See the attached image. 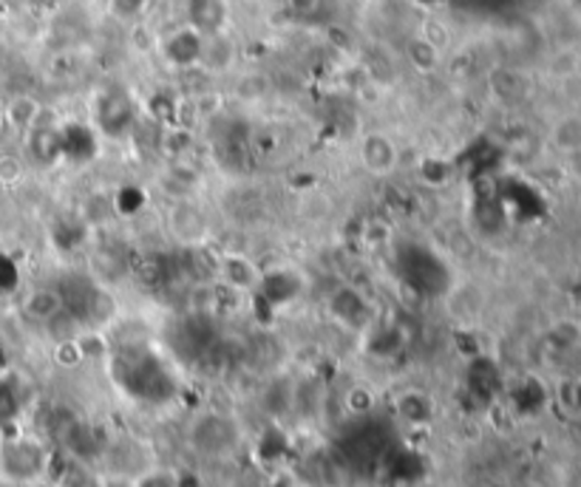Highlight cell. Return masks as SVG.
Returning a JSON list of instances; mask_svg holds the SVG:
<instances>
[{"label":"cell","mask_w":581,"mask_h":487,"mask_svg":"<svg viewBox=\"0 0 581 487\" xmlns=\"http://www.w3.org/2000/svg\"><path fill=\"white\" fill-rule=\"evenodd\" d=\"M400 162V150H397L395 142L389 139L380 131H372L361 139V165L372 173V176H391Z\"/></svg>","instance_id":"6da1fadb"},{"label":"cell","mask_w":581,"mask_h":487,"mask_svg":"<svg viewBox=\"0 0 581 487\" xmlns=\"http://www.w3.org/2000/svg\"><path fill=\"white\" fill-rule=\"evenodd\" d=\"M184 17L198 35L213 37L225 32L230 9H227V0H184Z\"/></svg>","instance_id":"7a4b0ae2"},{"label":"cell","mask_w":581,"mask_h":487,"mask_svg":"<svg viewBox=\"0 0 581 487\" xmlns=\"http://www.w3.org/2000/svg\"><path fill=\"white\" fill-rule=\"evenodd\" d=\"M202 51H205V35H198L196 28H191L187 23L177 28L170 37H165L162 42V54L173 65H182V69L202 65Z\"/></svg>","instance_id":"3957f363"},{"label":"cell","mask_w":581,"mask_h":487,"mask_svg":"<svg viewBox=\"0 0 581 487\" xmlns=\"http://www.w3.org/2000/svg\"><path fill=\"white\" fill-rule=\"evenodd\" d=\"M547 142L559 156L581 154V113L570 111L561 113L559 120H553L550 131H547Z\"/></svg>","instance_id":"277c9868"},{"label":"cell","mask_w":581,"mask_h":487,"mask_svg":"<svg viewBox=\"0 0 581 487\" xmlns=\"http://www.w3.org/2000/svg\"><path fill=\"white\" fill-rule=\"evenodd\" d=\"M37 117H40V106L32 97H14L3 111V120L17 131H28L37 122Z\"/></svg>","instance_id":"5b68a950"},{"label":"cell","mask_w":581,"mask_h":487,"mask_svg":"<svg viewBox=\"0 0 581 487\" xmlns=\"http://www.w3.org/2000/svg\"><path fill=\"white\" fill-rule=\"evenodd\" d=\"M60 309H63V297L51 290H35L26 301V312L37 320H51Z\"/></svg>","instance_id":"8992f818"},{"label":"cell","mask_w":581,"mask_h":487,"mask_svg":"<svg viewBox=\"0 0 581 487\" xmlns=\"http://www.w3.org/2000/svg\"><path fill=\"white\" fill-rule=\"evenodd\" d=\"M150 7V0H108L113 17L120 21H136L140 14H145V9Z\"/></svg>","instance_id":"52a82bcc"},{"label":"cell","mask_w":581,"mask_h":487,"mask_svg":"<svg viewBox=\"0 0 581 487\" xmlns=\"http://www.w3.org/2000/svg\"><path fill=\"white\" fill-rule=\"evenodd\" d=\"M295 12H315V7H318V0H287Z\"/></svg>","instance_id":"ba28073f"},{"label":"cell","mask_w":581,"mask_h":487,"mask_svg":"<svg viewBox=\"0 0 581 487\" xmlns=\"http://www.w3.org/2000/svg\"><path fill=\"white\" fill-rule=\"evenodd\" d=\"M3 125H7V120H3V111H0V131H3Z\"/></svg>","instance_id":"9c48e42d"}]
</instances>
